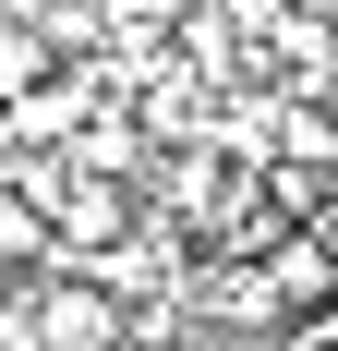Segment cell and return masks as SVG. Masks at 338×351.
Returning <instances> with one entry per match:
<instances>
[{
  "label": "cell",
  "mask_w": 338,
  "mask_h": 351,
  "mask_svg": "<svg viewBox=\"0 0 338 351\" xmlns=\"http://www.w3.org/2000/svg\"><path fill=\"white\" fill-rule=\"evenodd\" d=\"M254 267L278 279L290 315H302V303H338V254H326V230H302V218H278L266 243H254Z\"/></svg>",
  "instance_id": "7a4b0ae2"
},
{
  "label": "cell",
  "mask_w": 338,
  "mask_h": 351,
  "mask_svg": "<svg viewBox=\"0 0 338 351\" xmlns=\"http://www.w3.org/2000/svg\"><path fill=\"white\" fill-rule=\"evenodd\" d=\"M25 339L36 351H121V303H109L97 279L49 267V279H25Z\"/></svg>",
  "instance_id": "6da1fadb"
},
{
  "label": "cell",
  "mask_w": 338,
  "mask_h": 351,
  "mask_svg": "<svg viewBox=\"0 0 338 351\" xmlns=\"http://www.w3.org/2000/svg\"><path fill=\"white\" fill-rule=\"evenodd\" d=\"M36 267H49V230H36V206L0 194V279H36Z\"/></svg>",
  "instance_id": "3957f363"
},
{
  "label": "cell",
  "mask_w": 338,
  "mask_h": 351,
  "mask_svg": "<svg viewBox=\"0 0 338 351\" xmlns=\"http://www.w3.org/2000/svg\"><path fill=\"white\" fill-rule=\"evenodd\" d=\"M0 351H36L25 339V279H0Z\"/></svg>",
  "instance_id": "277c9868"
}]
</instances>
